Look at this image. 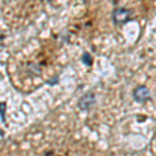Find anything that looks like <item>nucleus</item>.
<instances>
[{
	"instance_id": "f257e3e1",
	"label": "nucleus",
	"mask_w": 156,
	"mask_h": 156,
	"mask_svg": "<svg viewBox=\"0 0 156 156\" xmlns=\"http://www.w3.org/2000/svg\"><path fill=\"white\" fill-rule=\"evenodd\" d=\"M131 18V11L126 7H117L112 11V21L115 25L126 24Z\"/></svg>"
},
{
	"instance_id": "7ed1b4c3",
	"label": "nucleus",
	"mask_w": 156,
	"mask_h": 156,
	"mask_svg": "<svg viewBox=\"0 0 156 156\" xmlns=\"http://www.w3.org/2000/svg\"><path fill=\"white\" fill-rule=\"evenodd\" d=\"M133 99L138 103H144L150 99V92L145 85H138L133 90Z\"/></svg>"
},
{
	"instance_id": "f03ea898",
	"label": "nucleus",
	"mask_w": 156,
	"mask_h": 156,
	"mask_svg": "<svg viewBox=\"0 0 156 156\" xmlns=\"http://www.w3.org/2000/svg\"><path fill=\"white\" fill-rule=\"evenodd\" d=\"M95 103H96V96H95L94 93L89 92L84 94L82 97H80L77 105L81 110H89Z\"/></svg>"
}]
</instances>
